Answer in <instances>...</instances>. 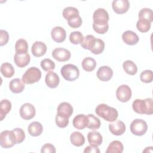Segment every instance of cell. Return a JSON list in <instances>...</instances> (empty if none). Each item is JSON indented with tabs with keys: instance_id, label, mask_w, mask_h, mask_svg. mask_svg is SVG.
Instances as JSON below:
<instances>
[{
	"instance_id": "cell-1",
	"label": "cell",
	"mask_w": 153,
	"mask_h": 153,
	"mask_svg": "<svg viewBox=\"0 0 153 153\" xmlns=\"http://www.w3.org/2000/svg\"><path fill=\"white\" fill-rule=\"evenodd\" d=\"M95 112L96 114L109 122L115 121L118 116L117 110L112 107L109 106L105 103H101L96 108Z\"/></svg>"
},
{
	"instance_id": "cell-2",
	"label": "cell",
	"mask_w": 153,
	"mask_h": 153,
	"mask_svg": "<svg viewBox=\"0 0 153 153\" xmlns=\"http://www.w3.org/2000/svg\"><path fill=\"white\" fill-rule=\"evenodd\" d=\"M132 108L137 114L151 115L153 113L152 99L151 98H147L145 100L137 99L133 101Z\"/></svg>"
},
{
	"instance_id": "cell-3",
	"label": "cell",
	"mask_w": 153,
	"mask_h": 153,
	"mask_svg": "<svg viewBox=\"0 0 153 153\" xmlns=\"http://www.w3.org/2000/svg\"><path fill=\"white\" fill-rule=\"evenodd\" d=\"M61 74L63 78L69 81H74L78 78L79 71L78 67L72 64L64 65L60 70Z\"/></svg>"
},
{
	"instance_id": "cell-4",
	"label": "cell",
	"mask_w": 153,
	"mask_h": 153,
	"mask_svg": "<svg viewBox=\"0 0 153 153\" xmlns=\"http://www.w3.org/2000/svg\"><path fill=\"white\" fill-rule=\"evenodd\" d=\"M41 78V71L36 67H30L23 75L22 80L25 84H32L38 82Z\"/></svg>"
},
{
	"instance_id": "cell-5",
	"label": "cell",
	"mask_w": 153,
	"mask_h": 153,
	"mask_svg": "<svg viewBox=\"0 0 153 153\" xmlns=\"http://www.w3.org/2000/svg\"><path fill=\"white\" fill-rule=\"evenodd\" d=\"M131 132L136 136H142L147 131L148 125L145 121L142 119H135L130 124Z\"/></svg>"
},
{
	"instance_id": "cell-6",
	"label": "cell",
	"mask_w": 153,
	"mask_h": 153,
	"mask_svg": "<svg viewBox=\"0 0 153 153\" xmlns=\"http://www.w3.org/2000/svg\"><path fill=\"white\" fill-rule=\"evenodd\" d=\"M16 143L14 134L11 131L4 130L0 134V145L4 148H10Z\"/></svg>"
},
{
	"instance_id": "cell-7",
	"label": "cell",
	"mask_w": 153,
	"mask_h": 153,
	"mask_svg": "<svg viewBox=\"0 0 153 153\" xmlns=\"http://www.w3.org/2000/svg\"><path fill=\"white\" fill-rule=\"evenodd\" d=\"M116 96L121 102H127L131 97V90L130 87L126 84L119 86L116 91Z\"/></svg>"
},
{
	"instance_id": "cell-8",
	"label": "cell",
	"mask_w": 153,
	"mask_h": 153,
	"mask_svg": "<svg viewBox=\"0 0 153 153\" xmlns=\"http://www.w3.org/2000/svg\"><path fill=\"white\" fill-rule=\"evenodd\" d=\"M35 108L31 103H24L20 108V115L25 120H29L35 117Z\"/></svg>"
},
{
	"instance_id": "cell-9",
	"label": "cell",
	"mask_w": 153,
	"mask_h": 153,
	"mask_svg": "<svg viewBox=\"0 0 153 153\" xmlns=\"http://www.w3.org/2000/svg\"><path fill=\"white\" fill-rule=\"evenodd\" d=\"M113 10L118 14L126 13L130 7V2L127 0H114L112 2Z\"/></svg>"
},
{
	"instance_id": "cell-10",
	"label": "cell",
	"mask_w": 153,
	"mask_h": 153,
	"mask_svg": "<svg viewBox=\"0 0 153 153\" xmlns=\"http://www.w3.org/2000/svg\"><path fill=\"white\" fill-rule=\"evenodd\" d=\"M52 56L59 62H66L70 59L71 52L64 48H56L52 52Z\"/></svg>"
},
{
	"instance_id": "cell-11",
	"label": "cell",
	"mask_w": 153,
	"mask_h": 153,
	"mask_svg": "<svg viewBox=\"0 0 153 153\" xmlns=\"http://www.w3.org/2000/svg\"><path fill=\"white\" fill-rule=\"evenodd\" d=\"M109 129L112 134L120 136L125 132L126 125L121 120H115L109 124Z\"/></svg>"
},
{
	"instance_id": "cell-12",
	"label": "cell",
	"mask_w": 153,
	"mask_h": 153,
	"mask_svg": "<svg viewBox=\"0 0 153 153\" xmlns=\"http://www.w3.org/2000/svg\"><path fill=\"white\" fill-rule=\"evenodd\" d=\"M97 77L102 81H108L113 76L112 69L108 66H102L99 68L96 73Z\"/></svg>"
},
{
	"instance_id": "cell-13",
	"label": "cell",
	"mask_w": 153,
	"mask_h": 153,
	"mask_svg": "<svg viewBox=\"0 0 153 153\" xmlns=\"http://www.w3.org/2000/svg\"><path fill=\"white\" fill-rule=\"evenodd\" d=\"M51 36L55 42L59 43L62 42L65 40L66 33L62 27L55 26L51 31Z\"/></svg>"
},
{
	"instance_id": "cell-14",
	"label": "cell",
	"mask_w": 153,
	"mask_h": 153,
	"mask_svg": "<svg viewBox=\"0 0 153 153\" xmlns=\"http://www.w3.org/2000/svg\"><path fill=\"white\" fill-rule=\"evenodd\" d=\"M30 60L29 53H16L14 56V61L16 65L19 68H24L27 66Z\"/></svg>"
},
{
	"instance_id": "cell-15",
	"label": "cell",
	"mask_w": 153,
	"mask_h": 153,
	"mask_svg": "<svg viewBox=\"0 0 153 153\" xmlns=\"http://www.w3.org/2000/svg\"><path fill=\"white\" fill-rule=\"evenodd\" d=\"M57 114L63 117L69 118L73 114L74 109L72 105L68 102L60 103L57 109Z\"/></svg>"
},
{
	"instance_id": "cell-16",
	"label": "cell",
	"mask_w": 153,
	"mask_h": 153,
	"mask_svg": "<svg viewBox=\"0 0 153 153\" xmlns=\"http://www.w3.org/2000/svg\"><path fill=\"white\" fill-rule=\"evenodd\" d=\"M88 123L87 115L84 114H78L76 115L72 121V124L74 127L78 130H83L87 127Z\"/></svg>"
},
{
	"instance_id": "cell-17",
	"label": "cell",
	"mask_w": 153,
	"mask_h": 153,
	"mask_svg": "<svg viewBox=\"0 0 153 153\" xmlns=\"http://www.w3.org/2000/svg\"><path fill=\"white\" fill-rule=\"evenodd\" d=\"M45 81L46 85L48 87L51 88H55L58 86L60 79L56 73L53 71H49L45 75Z\"/></svg>"
},
{
	"instance_id": "cell-18",
	"label": "cell",
	"mask_w": 153,
	"mask_h": 153,
	"mask_svg": "<svg viewBox=\"0 0 153 153\" xmlns=\"http://www.w3.org/2000/svg\"><path fill=\"white\" fill-rule=\"evenodd\" d=\"M46 45L41 41H35L32 45L31 51L35 57H41L44 55L47 51Z\"/></svg>"
},
{
	"instance_id": "cell-19",
	"label": "cell",
	"mask_w": 153,
	"mask_h": 153,
	"mask_svg": "<svg viewBox=\"0 0 153 153\" xmlns=\"http://www.w3.org/2000/svg\"><path fill=\"white\" fill-rule=\"evenodd\" d=\"M122 39L124 43L129 45L136 44L139 40L137 35L131 30H126L124 32L122 35Z\"/></svg>"
},
{
	"instance_id": "cell-20",
	"label": "cell",
	"mask_w": 153,
	"mask_h": 153,
	"mask_svg": "<svg viewBox=\"0 0 153 153\" xmlns=\"http://www.w3.org/2000/svg\"><path fill=\"white\" fill-rule=\"evenodd\" d=\"M9 88L11 92L14 93H20L24 90L25 84L20 79L14 78L10 82Z\"/></svg>"
},
{
	"instance_id": "cell-21",
	"label": "cell",
	"mask_w": 153,
	"mask_h": 153,
	"mask_svg": "<svg viewBox=\"0 0 153 153\" xmlns=\"http://www.w3.org/2000/svg\"><path fill=\"white\" fill-rule=\"evenodd\" d=\"M109 14L106 10L103 8H100L97 9L93 13V22H106L109 21Z\"/></svg>"
},
{
	"instance_id": "cell-22",
	"label": "cell",
	"mask_w": 153,
	"mask_h": 153,
	"mask_svg": "<svg viewBox=\"0 0 153 153\" xmlns=\"http://www.w3.org/2000/svg\"><path fill=\"white\" fill-rule=\"evenodd\" d=\"M87 139L90 145L94 146L100 145L103 141L102 136L100 133L96 131L88 132L87 134Z\"/></svg>"
},
{
	"instance_id": "cell-23",
	"label": "cell",
	"mask_w": 153,
	"mask_h": 153,
	"mask_svg": "<svg viewBox=\"0 0 153 153\" xmlns=\"http://www.w3.org/2000/svg\"><path fill=\"white\" fill-rule=\"evenodd\" d=\"M27 130L31 136H38L41 134L43 131V126L39 122L33 121L28 126Z\"/></svg>"
},
{
	"instance_id": "cell-24",
	"label": "cell",
	"mask_w": 153,
	"mask_h": 153,
	"mask_svg": "<svg viewBox=\"0 0 153 153\" xmlns=\"http://www.w3.org/2000/svg\"><path fill=\"white\" fill-rule=\"evenodd\" d=\"M70 140L74 146H81L85 143V137L80 132L74 131L71 134Z\"/></svg>"
},
{
	"instance_id": "cell-25",
	"label": "cell",
	"mask_w": 153,
	"mask_h": 153,
	"mask_svg": "<svg viewBox=\"0 0 153 153\" xmlns=\"http://www.w3.org/2000/svg\"><path fill=\"white\" fill-rule=\"evenodd\" d=\"M124 147L121 142L114 140L109 143L106 151V153H121Z\"/></svg>"
},
{
	"instance_id": "cell-26",
	"label": "cell",
	"mask_w": 153,
	"mask_h": 153,
	"mask_svg": "<svg viewBox=\"0 0 153 153\" xmlns=\"http://www.w3.org/2000/svg\"><path fill=\"white\" fill-rule=\"evenodd\" d=\"M11 109V103L7 99H3L0 103V117L2 121Z\"/></svg>"
},
{
	"instance_id": "cell-27",
	"label": "cell",
	"mask_w": 153,
	"mask_h": 153,
	"mask_svg": "<svg viewBox=\"0 0 153 153\" xmlns=\"http://www.w3.org/2000/svg\"><path fill=\"white\" fill-rule=\"evenodd\" d=\"M123 68L124 71L130 75H134L137 72V66L133 61L130 60H127L123 62Z\"/></svg>"
},
{
	"instance_id": "cell-28",
	"label": "cell",
	"mask_w": 153,
	"mask_h": 153,
	"mask_svg": "<svg viewBox=\"0 0 153 153\" xmlns=\"http://www.w3.org/2000/svg\"><path fill=\"white\" fill-rule=\"evenodd\" d=\"M96 66V60L90 57H85L82 62V68L87 72L93 71Z\"/></svg>"
},
{
	"instance_id": "cell-29",
	"label": "cell",
	"mask_w": 153,
	"mask_h": 153,
	"mask_svg": "<svg viewBox=\"0 0 153 153\" xmlns=\"http://www.w3.org/2000/svg\"><path fill=\"white\" fill-rule=\"evenodd\" d=\"M1 72L5 78H11L14 74V69L11 63H3L1 66Z\"/></svg>"
},
{
	"instance_id": "cell-30",
	"label": "cell",
	"mask_w": 153,
	"mask_h": 153,
	"mask_svg": "<svg viewBox=\"0 0 153 153\" xmlns=\"http://www.w3.org/2000/svg\"><path fill=\"white\" fill-rule=\"evenodd\" d=\"M93 30L96 33L99 34H104L108 30L109 25H108V23L106 22H93Z\"/></svg>"
},
{
	"instance_id": "cell-31",
	"label": "cell",
	"mask_w": 153,
	"mask_h": 153,
	"mask_svg": "<svg viewBox=\"0 0 153 153\" xmlns=\"http://www.w3.org/2000/svg\"><path fill=\"white\" fill-rule=\"evenodd\" d=\"M62 15L66 20H69L75 17L79 16V11L76 8L73 7H68L63 10Z\"/></svg>"
},
{
	"instance_id": "cell-32",
	"label": "cell",
	"mask_w": 153,
	"mask_h": 153,
	"mask_svg": "<svg viewBox=\"0 0 153 153\" xmlns=\"http://www.w3.org/2000/svg\"><path fill=\"white\" fill-rule=\"evenodd\" d=\"M88 119L87 128L91 130H97L100 128L101 125V122L100 120L93 114H88L87 115Z\"/></svg>"
},
{
	"instance_id": "cell-33",
	"label": "cell",
	"mask_w": 153,
	"mask_h": 153,
	"mask_svg": "<svg viewBox=\"0 0 153 153\" xmlns=\"http://www.w3.org/2000/svg\"><path fill=\"white\" fill-rule=\"evenodd\" d=\"M105 48L104 41L99 38H96L93 47L90 49V51L94 54H101Z\"/></svg>"
},
{
	"instance_id": "cell-34",
	"label": "cell",
	"mask_w": 153,
	"mask_h": 153,
	"mask_svg": "<svg viewBox=\"0 0 153 153\" xmlns=\"http://www.w3.org/2000/svg\"><path fill=\"white\" fill-rule=\"evenodd\" d=\"M16 53H27L28 44L27 41L24 39H18L15 44Z\"/></svg>"
},
{
	"instance_id": "cell-35",
	"label": "cell",
	"mask_w": 153,
	"mask_h": 153,
	"mask_svg": "<svg viewBox=\"0 0 153 153\" xmlns=\"http://www.w3.org/2000/svg\"><path fill=\"white\" fill-rule=\"evenodd\" d=\"M139 18L140 20H148L151 23L153 21L152 10L148 8L141 9L139 13Z\"/></svg>"
},
{
	"instance_id": "cell-36",
	"label": "cell",
	"mask_w": 153,
	"mask_h": 153,
	"mask_svg": "<svg viewBox=\"0 0 153 153\" xmlns=\"http://www.w3.org/2000/svg\"><path fill=\"white\" fill-rule=\"evenodd\" d=\"M95 40L96 38L93 35H88L84 37V39L81 43V45L83 48L90 50L94 45Z\"/></svg>"
},
{
	"instance_id": "cell-37",
	"label": "cell",
	"mask_w": 153,
	"mask_h": 153,
	"mask_svg": "<svg viewBox=\"0 0 153 153\" xmlns=\"http://www.w3.org/2000/svg\"><path fill=\"white\" fill-rule=\"evenodd\" d=\"M83 39V35L79 31H74L70 33L69 41L73 44H81Z\"/></svg>"
},
{
	"instance_id": "cell-38",
	"label": "cell",
	"mask_w": 153,
	"mask_h": 153,
	"mask_svg": "<svg viewBox=\"0 0 153 153\" xmlns=\"http://www.w3.org/2000/svg\"><path fill=\"white\" fill-rule=\"evenodd\" d=\"M136 27L140 32H147L150 29L151 22L148 20L139 19L136 23Z\"/></svg>"
},
{
	"instance_id": "cell-39",
	"label": "cell",
	"mask_w": 153,
	"mask_h": 153,
	"mask_svg": "<svg viewBox=\"0 0 153 153\" xmlns=\"http://www.w3.org/2000/svg\"><path fill=\"white\" fill-rule=\"evenodd\" d=\"M12 131L14 134L16 144L20 143L25 140V133L23 129L21 128H15Z\"/></svg>"
},
{
	"instance_id": "cell-40",
	"label": "cell",
	"mask_w": 153,
	"mask_h": 153,
	"mask_svg": "<svg viewBox=\"0 0 153 153\" xmlns=\"http://www.w3.org/2000/svg\"><path fill=\"white\" fill-rule=\"evenodd\" d=\"M141 81L145 83H150L153 79V74L151 70H145L140 75Z\"/></svg>"
},
{
	"instance_id": "cell-41",
	"label": "cell",
	"mask_w": 153,
	"mask_h": 153,
	"mask_svg": "<svg viewBox=\"0 0 153 153\" xmlns=\"http://www.w3.org/2000/svg\"><path fill=\"white\" fill-rule=\"evenodd\" d=\"M41 66L44 71H49L55 68V63L50 59H44L41 62Z\"/></svg>"
},
{
	"instance_id": "cell-42",
	"label": "cell",
	"mask_w": 153,
	"mask_h": 153,
	"mask_svg": "<svg viewBox=\"0 0 153 153\" xmlns=\"http://www.w3.org/2000/svg\"><path fill=\"white\" fill-rule=\"evenodd\" d=\"M56 123L59 127L65 128L69 124V118H66L57 114L55 119Z\"/></svg>"
},
{
	"instance_id": "cell-43",
	"label": "cell",
	"mask_w": 153,
	"mask_h": 153,
	"mask_svg": "<svg viewBox=\"0 0 153 153\" xmlns=\"http://www.w3.org/2000/svg\"><path fill=\"white\" fill-rule=\"evenodd\" d=\"M69 26L72 28H78L80 27L82 25V19L80 17V16H78L76 17H75L69 20H68Z\"/></svg>"
},
{
	"instance_id": "cell-44",
	"label": "cell",
	"mask_w": 153,
	"mask_h": 153,
	"mask_svg": "<svg viewBox=\"0 0 153 153\" xmlns=\"http://www.w3.org/2000/svg\"><path fill=\"white\" fill-rule=\"evenodd\" d=\"M9 39V34L5 30L1 29L0 30V45L3 46L8 42Z\"/></svg>"
},
{
	"instance_id": "cell-45",
	"label": "cell",
	"mask_w": 153,
	"mask_h": 153,
	"mask_svg": "<svg viewBox=\"0 0 153 153\" xmlns=\"http://www.w3.org/2000/svg\"><path fill=\"white\" fill-rule=\"evenodd\" d=\"M41 152L42 153H55L56 152L54 146L51 143H45L42 146Z\"/></svg>"
},
{
	"instance_id": "cell-46",
	"label": "cell",
	"mask_w": 153,
	"mask_h": 153,
	"mask_svg": "<svg viewBox=\"0 0 153 153\" xmlns=\"http://www.w3.org/2000/svg\"><path fill=\"white\" fill-rule=\"evenodd\" d=\"M84 153H99L100 152V150L99 149V148L97 147V146H94V145H90L88 146H87L84 150Z\"/></svg>"
},
{
	"instance_id": "cell-47",
	"label": "cell",
	"mask_w": 153,
	"mask_h": 153,
	"mask_svg": "<svg viewBox=\"0 0 153 153\" xmlns=\"http://www.w3.org/2000/svg\"><path fill=\"white\" fill-rule=\"evenodd\" d=\"M152 146H149V147H146L143 151V152H152Z\"/></svg>"
}]
</instances>
